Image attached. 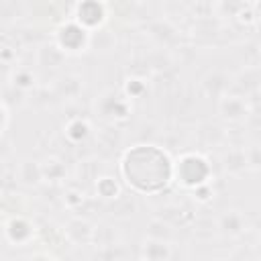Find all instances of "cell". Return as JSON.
Wrapping results in <instances>:
<instances>
[{
  "mask_svg": "<svg viewBox=\"0 0 261 261\" xmlns=\"http://www.w3.org/2000/svg\"><path fill=\"white\" fill-rule=\"evenodd\" d=\"M124 173L128 175V181H133L141 190H157L167 184L169 177V161L167 157L157 151L155 157L151 159V165H141L135 157L126 155L124 161Z\"/></svg>",
  "mask_w": 261,
  "mask_h": 261,
  "instance_id": "cell-1",
  "label": "cell"
}]
</instances>
